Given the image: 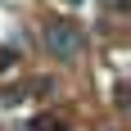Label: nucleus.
I'll return each mask as SVG.
<instances>
[{
	"instance_id": "2",
	"label": "nucleus",
	"mask_w": 131,
	"mask_h": 131,
	"mask_svg": "<svg viewBox=\"0 0 131 131\" xmlns=\"http://www.w3.org/2000/svg\"><path fill=\"white\" fill-rule=\"evenodd\" d=\"M36 127H41V131H63V122H54V118H41Z\"/></svg>"
},
{
	"instance_id": "1",
	"label": "nucleus",
	"mask_w": 131,
	"mask_h": 131,
	"mask_svg": "<svg viewBox=\"0 0 131 131\" xmlns=\"http://www.w3.org/2000/svg\"><path fill=\"white\" fill-rule=\"evenodd\" d=\"M45 41H50V50H54V54H63V59L81 54V32H77L72 23H68V18H59V23H54L50 32H45Z\"/></svg>"
}]
</instances>
